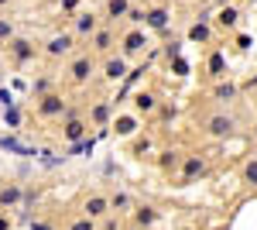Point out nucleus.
<instances>
[{
	"mask_svg": "<svg viewBox=\"0 0 257 230\" xmlns=\"http://www.w3.org/2000/svg\"><path fill=\"white\" fill-rule=\"evenodd\" d=\"M93 24H96L93 18H82V21H79V31H93Z\"/></svg>",
	"mask_w": 257,
	"mask_h": 230,
	"instance_id": "obj_15",
	"label": "nucleus"
},
{
	"mask_svg": "<svg viewBox=\"0 0 257 230\" xmlns=\"http://www.w3.org/2000/svg\"><path fill=\"white\" fill-rule=\"evenodd\" d=\"M72 76H76V79H86V76H89V62H86V58H79V62L72 65Z\"/></svg>",
	"mask_w": 257,
	"mask_h": 230,
	"instance_id": "obj_3",
	"label": "nucleus"
},
{
	"mask_svg": "<svg viewBox=\"0 0 257 230\" xmlns=\"http://www.w3.org/2000/svg\"><path fill=\"white\" fill-rule=\"evenodd\" d=\"M138 48H144V38L141 35H131L127 38V52H138Z\"/></svg>",
	"mask_w": 257,
	"mask_h": 230,
	"instance_id": "obj_7",
	"label": "nucleus"
},
{
	"mask_svg": "<svg viewBox=\"0 0 257 230\" xmlns=\"http://www.w3.org/2000/svg\"><path fill=\"white\" fill-rule=\"evenodd\" d=\"M165 18H168V14H165V11H155V14H151V24H155V28H161V24H165Z\"/></svg>",
	"mask_w": 257,
	"mask_h": 230,
	"instance_id": "obj_11",
	"label": "nucleus"
},
{
	"mask_svg": "<svg viewBox=\"0 0 257 230\" xmlns=\"http://www.w3.org/2000/svg\"><path fill=\"white\" fill-rule=\"evenodd\" d=\"M247 179H250V182H257V162H250V165H247Z\"/></svg>",
	"mask_w": 257,
	"mask_h": 230,
	"instance_id": "obj_18",
	"label": "nucleus"
},
{
	"mask_svg": "<svg viewBox=\"0 0 257 230\" xmlns=\"http://www.w3.org/2000/svg\"><path fill=\"white\" fill-rule=\"evenodd\" d=\"M206 35H209V31H206V28H202V24H196V28H192V38H206Z\"/></svg>",
	"mask_w": 257,
	"mask_h": 230,
	"instance_id": "obj_14",
	"label": "nucleus"
},
{
	"mask_svg": "<svg viewBox=\"0 0 257 230\" xmlns=\"http://www.w3.org/2000/svg\"><path fill=\"white\" fill-rule=\"evenodd\" d=\"M219 21H223V24H233V21H237V11H223Z\"/></svg>",
	"mask_w": 257,
	"mask_h": 230,
	"instance_id": "obj_12",
	"label": "nucleus"
},
{
	"mask_svg": "<svg viewBox=\"0 0 257 230\" xmlns=\"http://www.w3.org/2000/svg\"><path fill=\"white\" fill-rule=\"evenodd\" d=\"M106 76H110V79L123 76V62H120V58H110V62H106Z\"/></svg>",
	"mask_w": 257,
	"mask_h": 230,
	"instance_id": "obj_2",
	"label": "nucleus"
},
{
	"mask_svg": "<svg viewBox=\"0 0 257 230\" xmlns=\"http://www.w3.org/2000/svg\"><path fill=\"white\" fill-rule=\"evenodd\" d=\"M0 4H4V0H0Z\"/></svg>",
	"mask_w": 257,
	"mask_h": 230,
	"instance_id": "obj_22",
	"label": "nucleus"
},
{
	"mask_svg": "<svg viewBox=\"0 0 257 230\" xmlns=\"http://www.w3.org/2000/svg\"><path fill=\"white\" fill-rule=\"evenodd\" d=\"M69 45H72V41H69V38H65V35H62V38H55V41H52V45H48V48H52V52L59 55V52H69Z\"/></svg>",
	"mask_w": 257,
	"mask_h": 230,
	"instance_id": "obj_6",
	"label": "nucleus"
},
{
	"mask_svg": "<svg viewBox=\"0 0 257 230\" xmlns=\"http://www.w3.org/2000/svg\"><path fill=\"white\" fill-rule=\"evenodd\" d=\"M230 127H233L230 117H213V120H209V131H213V134H230Z\"/></svg>",
	"mask_w": 257,
	"mask_h": 230,
	"instance_id": "obj_1",
	"label": "nucleus"
},
{
	"mask_svg": "<svg viewBox=\"0 0 257 230\" xmlns=\"http://www.w3.org/2000/svg\"><path fill=\"white\" fill-rule=\"evenodd\" d=\"M41 110H45V114H59V110H62L59 96H48V100H45V103H41Z\"/></svg>",
	"mask_w": 257,
	"mask_h": 230,
	"instance_id": "obj_4",
	"label": "nucleus"
},
{
	"mask_svg": "<svg viewBox=\"0 0 257 230\" xmlns=\"http://www.w3.org/2000/svg\"><path fill=\"white\" fill-rule=\"evenodd\" d=\"M209 69H213V72H223V58H219V55H213V62H209Z\"/></svg>",
	"mask_w": 257,
	"mask_h": 230,
	"instance_id": "obj_17",
	"label": "nucleus"
},
{
	"mask_svg": "<svg viewBox=\"0 0 257 230\" xmlns=\"http://www.w3.org/2000/svg\"><path fill=\"white\" fill-rule=\"evenodd\" d=\"M96 48H110V35H106V31L96 38Z\"/></svg>",
	"mask_w": 257,
	"mask_h": 230,
	"instance_id": "obj_16",
	"label": "nucleus"
},
{
	"mask_svg": "<svg viewBox=\"0 0 257 230\" xmlns=\"http://www.w3.org/2000/svg\"><path fill=\"white\" fill-rule=\"evenodd\" d=\"M123 7H127V4H123V0H110V14H120V11H123Z\"/></svg>",
	"mask_w": 257,
	"mask_h": 230,
	"instance_id": "obj_13",
	"label": "nucleus"
},
{
	"mask_svg": "<svg viewBox=\"0 0 257 230\" xmlns=\"http://www.w3.org/2000/svg\"><path fill=\"white\" fill-rule=\"evenodd\" d=\"M117 131H120V134H131V131H134V120H131V117H123V120L117 124Z\"/></svg>",
	"mask_w": 257,
	"mask_h": 230,
	"instance_id": "obj_10",
	"label": "nucleus"
},
{
	"mask_svg": "<svg viewBox=\"0 0 257 230\" xmlns=\"http://www.w3.org/2000/svg\"><path fill=\"white\" fill-rule=\"evenodd\" d=\"M4 35H11V24H4V21H0V38H4Z\"/></svg>",
	"mask_w": 257,
	"mask_h": 230,
	"instance_id": "obj_21",
	"label": "nucleus"
},
{
	"mask_svg": "<svg viewBox=\"0 0 257 230\" xmlns=\"http://www.w3.org/2000/svg\"><path fill=\"white\" fill-rule=\"evenodd\" d=\"M185 172L196 175V172H202V165H199V162H189V165H185Z\"/></svg>",
	"mask_w": 257,
	"mask_h": 230,
	"instance_id": "obj_20",
	"label": "nucleus"
},
{
	"mask_svg": "<svg viewBox=\"0 0 257 230\" xmlns=\"http://www.w3.org/2000/svg\"><path fill=\"white\" fill-rule=\"evenodd\" d=\"M65 134H69V137H72V141H76V137L82 134V124H79V120H72V124L65 127Z\"/></svg>",
	"mask_w": 257,
	"mask_h": 230,
	"instance_id": "obj_9",
	"label": "nucleus"
},
{
	"mask_svg": "<svg viewBox=\"0 0 257 230\" xmlns=\"http://www.w3.org/2000/svg\"><path fill=\"white\" fill-rule=\"evenodd\" d=\"M86 210H89V216H99V213H106V203H103V199H89Z\"/></svg>",
	"mask_w": 257,
	"mask_h": 230,
	"instance_id": "obj_5",
	"label": "nucleus"
},
{
	"mask_svg": "<svg viewBox=\"0 0 257 230\" xmlns=\"http://www.w3.org/2000/svg\"><path fill=\"white\" fill-rule=\"evenodd\" d=\"M18 199V189H4V203H14Z\"/></svg>",
	"mask_w": 257,
	"mask_h": 230,
	"instance_id": "obj_19",
	"label": "nucleus"
},
{
	"mask_svg": "<svg viewBox=\"0 0 257 230\" xmlns=\"http://www.w3.org/2000/svg\"><path fill=\"white\" fill-rule=\"evenodd\" d=\"M138 107H141V110H151V107H155V96L141 93V96H138Z\"/></svg>",
	"mask_w": 257,
	"mask_h": 230,
	"instance_id": "obj_8",
	"label": "nucleus"
}]
</instances>
